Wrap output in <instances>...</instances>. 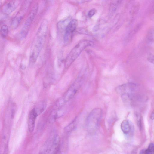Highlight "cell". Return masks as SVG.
<instances>
[{"mask_svg": "<svg viewBox=\"0 0 154 154\" xmlns=\"http://www.w3.org/2000/svg\"><path fill=\"white\" fill-rule=\"evenodd\" d=\"M150 118L152 119H154V109L151 113Z\"/></svg>", "mask_w": 154, "mask_h": 154, "instance_id": "24", "label": "cell"}, {"mask_svg": "<svg viewBox=\"0 0 154 154\" xmlns=\"http://www.w3.org/2000/svg\"><path fill=\"white\" fill-rule=\"evenodd\" d=\"M75 121L74 120L65 128L64 131L66 132H69L71 131L74 128Z\"/></svg>", "mask_w": 154, "mask_h": 154, "instance_id": "18", "label": "cell"}, {"mask_svg": "<svg viewBox=\"0 0 154 154\" xmlns=\"http://www.w3.org/2000/svg\"><path fill=\"white\" fill-rule=\"evenodd\" d=\"M94 44L93 42L86 39L82 40L79 42L66 58L64 63L65 68H69L84 49L88 47L93 46Z\"/></svg>", "mask_w": 154, "mask_h": 154, "instance_id": "2", "label": "cell"}, {"mask_svg": "<svg viewBox=\"0 0 154 154\" xmlns=\"http://www.w3.org/2000/svg\"><path fill=\"white\" fill-rule=\"evenodd\" d=\"M136 119L137 123L138 126L139 128H141V116L139 113H136Z\"/></svg>", "mask_w": 154, "mask_h": 154, "instance_id": "19", "label": "cell"}, {"mask_svg": "<svg viewBox=\"0 0 154 154\" xmlns=\"http://www.w3.org/2000/svg\"><path fill=\"white\" fill-rule=\"evenodd\" d=\"M72 17L69 16L66 17L58 22L57 23V28L60 31L65 30L68 24L72 20Z\"/></svg>", "mask_w": 154, "mask_h": 154, "instance_id": "12", "label": "cell"}, {"mask_svg": "<svg viewBox=\"0 0 154 154\" xmlns=\"http://www.w3.org/2000/svg\"><path fill=\"white\" fill-rule=\"evenodd\" d=\"M20 3L19 0H11L6 3L2 8V12L8 15L13 12L18 6Z\"/></svg>", "mask_w": 154, "mask_h": 154, "instance_id": "10", "label": "cell"}, {"mask_svg": "<svg viewBox=\"0 0 154 154\" xmlns=\"http://www.w3.org/2000/svg\"><path fill=\"white\" fill-rule=\"evenodd\" d=\"M102 115V110L100 108H95L91 111L87 119L88 127L90 129L95 128L100 119Z\"/></svg>", "mask_w": 154, "mask_h": 154, "instance_id": "6", "label": "cell"}, {"mask_svg": "<svg viewBox=\"0 0 154 154\" xmlns=\"http://www.w3.org/2000/svg\"><path fill=\"white\" fill-rule=\"evenodd\" d=\"M36 114L33 109L29 112L28 118V125L29 130L30 132H32L34 128Z\"/></svg>", "mask_w": 154, "mask_h": 154, "instance_id": "11", "label": "cell"}, {"mask_svg": "<svg viewBox=\"0 0 154 154\" xmlns=\"http://www.w3.org/2000/svg\"><path fill=\"white\" fill-rule=\"evenodd\" d=\"M147 59L149 62L154 64V54H149L147 56Z\"/></svg>", "mask_w": 154, "mask_h": 154, "instance_id": "22", "label": "cell"}, {"mask_svg": "<svg viewBox=\"0 0 154 154\" xmlns=\"http://www.w3.org/2000/svg\"><path fill=\"white\" fill-rule=\"evenodd\" d=\"M78 24V21L74 19L72 20L68 25L65 30L63 37L65 45H67L71 41L74 32Z\"/></svg>", "mask_w": 154, "mask_h": 154, "instance_id": "8", "label": "cell"}, {"mask_svg": "<svg viewBox=\"0 0 154 154\" xmlns=\"http://www.w3.org/2000/svg\"><path fill=\"white\" fill-rule=\"evenodd\" d=\"M32 2L31 1H26L23 3L20 10L11 22V25L12 29H15L18 26Z\"/></svg>", "mask_w": 154, "mask_h": 154, "instance_id": "7", "label": "cell"}, {"mask_svg": "<svg viewBox=\"0 0 154 154\" xmlns=\"http://www.w3.org/2000/svg\"><path fill=\"white\" fill-rule=\"evenodd\" d=\"M96 12V11L95 9H92L88 12V16L90 17H91L95 14Z\"/></svg>", "mask_w": 154, "mask_h": 154, "instance_id": "23", "label": "cell"}, {"mask_svg": "<svg viewBox=\"0 0 154 154\" xmlns=\"http://www.w3.org/2000/svg\"><path fill=\"white\" fill-rule=\"evenodd\" d=\"M121 128L123 132L126 134H128L131 129V126L129 121L127 120L122 121Z\"/></svg>", "mask_w": 154, "mask_h": 154, "instance_id": "14", "label": "cell"}, {"mask_svg": "<svg viewBox=\"0 0 154 154\" xmlns=\"http://www.w3.org/2000/svg\"><path fill=\"white\" fill-rule=\"evenodd\" d=\"M8 32V27L6 25H3L1 27L0 34L3 38H5Z\"/></svg>", "mask_w": 154, "mask_h": 154, "instance_id": "16", "label": "cell"}, {"mask_svg": "<svg viewBox=\"0 0 154 154\" xmlns=\"http://www.w3.org/2000/svg\"><path fill=\"white\" fill-rule=\"evenodd\" d=\"M38 9V5L36 4L33 7L20 32L19 36L21 39L24 38L27 36L33 20L37 13Z\"/></svg>", "mask_w": 154, "mask_h": 154, "instance_id": "5", "label": "cell"}, {"mask_svg": "<svg viewBox=\"0 0 154 154\" xmlns=\"http://www.w3.org/2000/svg\"><path fill=\"white\" fill-rule=\"evenodd\" d=\"M48 21L42 22L32 42L30 50L29 61L33 63L37 60L45 43L48 26Z\"/></svg>", "mask_w": 154, "mask_h": 154, "instance_id": "1", "label": "cell"}, {"mask_svg": "<svg viewBox=\"0 0 154 154\" xmlns=\"http://www.w3.org/2000/svg\"><path fill=\"white\" fill-rule=\"evenodd\" d=\"M47 106L45 101H43L38 103L33 109L37 116L40 115L45 110Z\"/></svg>", "mask_w": 154, "mask_h": 154, "instance_id": "13", "label": "cell"}, {"mask_svg": "<svg viewBox=\"0 0 154 154\" xmlns=\"http://www.w3.org/2000/svg\"><path fill=\"white\" fill-rule=\"evenodd\" d=\"M63 54L62 51H60L57 55V61L58 65L60 66L63 61Z\"/></svg>", "mask_w": 154, "mask_h": 154, "instance_id": "20", "label": "cell"}, {"mask_svg": "<svg viewBox=\"0 0 154 154\" xmlns=\"http://www.w3.org/2000/svg\"><path fill=\"white\" fill-rule=\"evenodd\" d=\"M139 154H154V144L150 143L147 148L142 150Z\"/></svg>", "mask_w": 154, "mask_h": 154, "instance_id": "15", "label": "cell"}, {"mask_svg": "<svg viewBox=\"0 0 154 154\" xmlns=\"http://www.w3.org/2000/svg\"><path fill=\"white\" fill-rule=\"evenodd\" d=\"M64 111L62 109H59L54 111L51 115L54 119H56L61 116L63 114Z\"/></svg>", "mask_w": 154, "mask_h": 154, "instance_id": "17", "label": "cell"}, {"mask_svg": "<svg viewBox=\"0 0 154 154\" xmlns=\"http://www.w3.org/2000/svg\"><path fill=\"white\" fill-rule=\"evenodd\" d=\"M83 76H79L63 96L58 100L57 106H62L74 96L81 85L83 79Z\"/></svg>", "mask_w": 154, "mask_h": 154, "instance_id": "3", "label": "cell"}, {"mask_svg": "<svg viewBox=\"0 0 154 154\" xmlns=\"http://www.w3.org/2000/svg\"><path fill=\"white\" fill-rule=\"evenodd\" d=\"M136 88V85L131 82L123 84L117 87L115 90L121 95L124 94H132Z\"/></svg>", "mask_w": 154, "mask_h": 154, "instance_id": "9", "label": "cell"}, {"mask_svg": "<svg viewBox=\"0 0 154 154\" xmlns=\"http://www.w3.org/2000/svg\"><path fill=\"white\" fill-rule=\"evenodd\" d=\"M148 36L149 39L154 41V29H151L149 32Z\"/></svg>", "mask_w": 154, "mask_h": 154, "instance_id": "21", "label": "cell"}, {"mask_svg": "<svg viewBox=\"0 0 154 154\" xmlns=\"http://www.w3.org/2000/svg\"><path fill=\"white\" fill-rule=\"evenodd\" d=\"M60 139L55 135L50 137L43 145L39 154H57L60 148Z\"/></svg>", "mask_w": 154, "mask_h": 154, "instance_id": "4", "label": "cell"}]
</instances>
